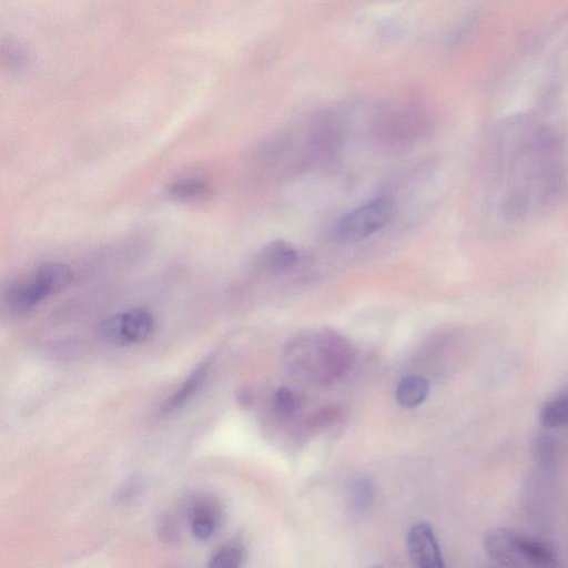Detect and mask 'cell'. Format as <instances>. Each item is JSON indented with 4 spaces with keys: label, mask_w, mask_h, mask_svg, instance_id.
Masks as SVG:
<instances>
[{
    "label": "cell",
    "mask_w": 568,
    "mask_h": 568,
    "mask_svg": "<svg viewBox=\"0 0 568 568\" xmlns=\"http://www.w3.org/2000/svg\"><path fill=\"white\" fill-rule=\"evenodd\" d=\"M495 193L515 219L540 214L561 197L567 181V142L558 128L534 119L515 121L497 139Z\"/></svg>",
    "instance_id": "6da1fadb"
},
{
    "label": "cell",
    "mask_w": 568,
    "mask_h": 568,
    "mask_svg": "<svg viewBox=\"0 0 568 568\" xmlns=\"http://www.w3.org/2000/svg\"><path fill=\"white\" fill-rule=\"evenodd\" d=\"M288 368L322 384L338 381L355 361L352 343L331 328L305 331L293 337L285 348Z\"/></svg>",
    "instance_id": "7a4b0ae2"
},
{
    "label": "cell",
    "mask_w": 568,
    "mask_h": 568,
    "mask_svg": "<svg viewBox=\"0 0 568 568\" xmlns=\"http://www.w3.org/2000/svg\"><path fill=\"white\" fill-rule=\"evenodd\" d=\"M487 555L504 567L550 568L558 565L545 541L508 528L489 529L484 537Z\"/></svg>",
    "instance_id": "3957f363"
},
{
    "label": "cell",
    "mask_w": 568,
    "mask_h": 568,
    "mask_svg": "<svg viewBox=\"0 0 568 568\" xmlns=\"http://www.w3.org/2000/svg\"><path fill=\"white\" fill-rule=\"evenodd\" d=\"M71 280L72 272L68 265L45 262L11 281L3 298L10 311L24 313L63 291Z\"/></svg>",
    "instance_id": "277c9868"
},
{
    "label": "cell",
    "mask_w": 568,
    "mask_h": 568,
    "mask_svg": "<svg viewBox=\"0 0 568 568\" xmlns=\"http://www.w3.org/2000/svg\"><path fill=\"white\" fill-rule=\"evenodd\" d=\"M394 213L389 196L376 197L348 212L335 224L333 236L341 243L365 240L388 224Z\"/></svg>",
    "instance_id": "5b68a950"
},
{
    "label": "cell",
    "mask_w": 568,
    "mask_h": 568,
    "mask_svg": "<svg viewBox=\"0 0 568 568\" xmlns=\"http://www.w3.org/2000/svg\"><path fill=\"white\" fill-rule=\"evenodd\" d=\"M155 320L143 308H131L108 316L98 325L99 338L114 346H126L146 341L154 332Z\"/></svg>",
    "instance_id": "8992f818"
},
{
    "label": "cell",
    "mask_w": 568,
    "mask_h": 568,
    "mask_svg": "<svg viewBox=\"0 0 568 568\" xmlns=\"http://www.w3.org/2000/svg\"><path fill=\"white\" fill-rule=\"evenodd\" d=\"M407 550L414 565L422 568H442L444 558L432 527L426 523L413 525L407 534Z\"/></svg>",
    "instance_id": "52a82bcc"
},
{
    "label": "cell",
    "mask_w": 568,
    "mask_h": 568,
    "mask_svg": "<svg viewBox=\"0 0 568 568\" xmlns=\"http://www.w3.org/2000/svg\"><path fill=\"white\" fill-rule=\"evenodd\" d=\"M189 521L192 535L199 540H207L220 528L222 509L214 499H200L192 505Z\"/></svg>",
    "instance_id": "ba28073f"
},
{
    "label": "cell",
    "mask_w": 568,
    "mask_h": 568,
    "mask_svg": "<svg viewBox=\"0 0 568 568\" xmlns=\"http://www.w3.org/2000/svg\"><path fill=\"white\" fill-rule=\"evenodd\" d=\"M297 251L284 240L267 243L257 255V265L266 273L278 274L295 266Z\"/></svg>",
    "instance_id": "9c48e42d"
},
{
    "label": "cell",
    "mask_w": 568,
    "mask_h": 568,
    "mask_svg": "<svg viewBox=\"0 0 568 568\" xmlns=\"http://www.w3.org/2000/svg\"><path fill=\"white\" fill-rule=\"evenodd\" d=\"M429 394V383L420 375L403 377L395 392L397 403L405 408H414L425 402Z\"/></svg>",
    "instance_id": "30bf717a"
},
{
    "label": "cell",
    "mask_w": 568,
    "mask_h": 568,
    "mask_svg": "<svg viewBox=\"0 0 568 568\" xmlns=\"http://www.w3.org/2000/svg\"><path fill=\"white\" fill-rule=\"evenodd\" d=\"M209 361L199 365L166 400L164 412L169 413L184 405L202 386L209 374Z\"/></svg>",
    "instance_id": "8fae6325"
},
{
    "label": "cell",
    "mask_w": 568,
    "mask_h": 568,
    "mask_svg": "<svg viewBox=\"0 0 568 568\" xmlns=\"http://www.w3.org/2000/svg\"><path fill=\"white\" fill-rule=\"evenodd\" d=\"M166 193L176 201L194 202L206 199L211 193V187L204 180L189 176L169 183Z\"/></svg>",
    "instance_id": "7c38bea8"
},
{
    "label": "cell",
    "mask_w": 568,
    "mask_h": 568,
    "mask_svg": "<svg viewBox=\"0 0 568 568\" xmlns=\"http://www.w3.org/2000/svg\"><path fill=\"white\" fill-rule=\"evenodd\" d=\"M539 419L548 428L568 426V386L542 405Z\"/></svg>",
    "instance_id": "4fadbf2b"
},
{
    "label": "cell",
    "mask_w": 568,
    "mask_h": 568,
    "mask_svg": "<svg viewBox=\"0 0 568 568\" xmlns=\"http://www.w3.org/2000/svg\"><path fill=\"white\" fill-rule=\"evenodd\" d=\"M245 548L240 540H229L220 546L210 558V567L235 568L241 566Z\"/></svg>",
    "instance_id": "5bb4252c"
},
{
    "label": "cell",
    "mask_w": 568,
    "mask_h": 568,
    "mask_svg": "<svg viewBox=\"0 0 568 568\" xmlns=\"http://www.w3.org/2000/svg\"><path fill=\"white\" fill-rule=\"evenodd\" d=\"M374 498V486L367 478H361L354 481L349 488V505L355 510H365Z\"/></svg>",
    "instance_id": "9a60e30c"
},
{
    "label": "cell",
    "mask_w": 568,
    "mask_h": 568,
    "mask_svg": "<svg viewBox=\"0 0 568 568\" xmlns=\"http://www.w3.org/2000/svg\"><path fill=\"white\" fill-rule=\"evenodd\" d=\"M343 416V409L338 405H325L313 412L307 420L308 428L320 429L336 424Z\"/></svg>",
    "instance_id": "2e32d148"
},
{
    "label": "cell",
    "mask_w": 568,
    "mask_h": 568,
    "mask_svg": "<svg viewBox=\"0 0 568 568\" xmlns=\"http://www.w3.org/2000/svg\"><path fill=\"white\" fill-rule=\"evenodd\" d=\"M298 396L287 387H280L273 397V407L282 417L293 416L300 408Z\"/></svg>",
    "instance_id": "e0dca14e"
},
{
    "label": "cell",
    "mask_w": 568,
    "mask_h": 568,
    "mask_svg": "<svg viewBox=\"0 0 568 568\" xmlns=\"http://www.w3.org/2000/svg\"><path fill=\"white\" fill-rule=\"evenodd\" d=\"M3 55L11 68L20 69L26 63V51L16 42L9 41L3 47Z\"/></svg>",
    "instance_id": "ac0fdd59"
}]
</instances>
